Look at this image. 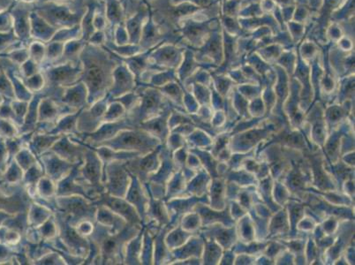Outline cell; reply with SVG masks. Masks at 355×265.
Masks as SVG:
<instances>
[{
    "label": "cell",
    "instance_id": "obj_1",
    "mask_svg": "<svg viewBox=\"0 0 355 265\" xmlns=\"http://www.w3.org/2000/svg\"><path fill=\"white\" fill-rule=\"evenodd\" d=\"M157 139L140 128L124 129L114 138L98 146H105L117 151H128L145 155L157 148ZM95 147V148H96Z\"/></svg>",
    "mask_w": 355,
    "mask_h": 265
},
{
    "label": "cell",
    "instance_id": "obj_13",
    "mask_svg": "<svg viewBox=\"0 0 355 265\" xmlns=\"http://www.w3.org/2000/svg\"><path fill=\"white\" fill-rule=\"evenodd\" d=\"M40 236L42 238L48 239L51 240L56 236L58 225L56 221L50 218L47 221H45L43 225L40 226Z\"/></svg>",
    "mask_w": 355,
    "mask_h": 265
},
{
    "label": "cell",
    "instance_id": "obj_6",
    "mask_svg": "<svg viewBox=\"0 0 355 265\" xmlns=\"http://www.w3.org/2000/svg\"><path fill=\"white\" fill-rule=\"evenodd\" d=\"M107 102L105 100H100V102L96 103L94 106L83 112H80L78 119H77V130L80 134H87L96 130L104 118L106 109H107Z\"/></svg>",
    "mask_w": 355,
    "mask_h": 265
},
{
    "label": "cell",
    "instance_id": "obj_12",
    "mask_svg": "<svg viewBox=\"0 0 355 265\" xmlns=\"http://www.w3.org/2000/svg\"><path fill=\"white\" fill-rule=\"evenodd\" d=\"M37 193L43 200L51 199L56 195V185L49 177L43 176L37 183Z\"/></svg>",
    "mask_w": 355,
    "mask_h": 265
},
{
    "label": "cell",
    "instance_id": "obj_3",
    "mask_svg": "<svg viewBox=\"0 0 355 265\" xmlns=\"http://www.w3.org/2000/svg\"><path fill=\"white\" fill-rule=\"evenodd\" d=\"M127 161H112L105 164V191L111 196L125 198L131 178L125 166Z\"/></svg>",
    "mask_w": 355,
    "mask_h": 265
},
{
    "label": "cell",
    "instance_id": "obj_5",
    "mask_svg": "<svg viewBox=\"0 0 355 265\" xmlns=\"http://www.w3.org/2000/svg\"><path fill=\"white\" fill-rule=\"evenodd\" d=\"M89 148L80 143L71 140L69 135H63L51 148V151L62 160L72 164L82 163Z\"/></svg>",
    "mask_w": 355,
    "mask_h": 265
},
{
    "label": "cell",
    "instance_id": "obj_10",
    "mask_svg": "<svg viewBox=\"0 0 355 265\" xmlns=\"http://www.w3.org/2000/svg\"><path fill=\"white\" fill-rule=\"evenodd\" d=\"M62 135H53L51 132H35L28 141V148L35 156L40 157L46 151H50Z\"/></svg>",
    "mask_w": 355,
    "mask_h": 265
},
{
    "label": "cell",
    "instance_id": "obj_11",
    "mask_svg": "<svg viewBox=\"0 0 355 265\" xmlns=\"http://www.w3.org/2000/svg\"><path fill=\"white\" fill-rule=\"evenodd\" d=\"M28 224L31 225L32 228H40L47 221L51 216V210L46 206L32 203L28 209Z\"/></svg>",
    "mask_w": 355,
    "mask_h": 265
},
{
    "label": "cell",
    "instance_id": "obj_8",
    "mask_svg": "<svg viewBox=\"0 0 355 265\" xmlns=\"http://www.w3.org/2000/svg\"><path fill=\"white\" fill-rule=\"evenodd\" d=\"M129 173L137 176L139 180H143L148 177V174L157 171L158 166L157 153L156 151H151V153L140 155L137 157L133 158L125 162Z\"/></svg>",
    "mask_w": 355,
    "mask_h": 265
},
{
    "label": "cell",
    "instance_id": "obj_2",
    "mask_svg": "<svg viewBox=\"0 0 355 265\" xmlns=\"http://www.w3.org/2000/svg\"><path fill=\"white\" fill-rule=\"evenodd\" d=\"M76 180L86 189L99 198L105 193V184L103 180V161L96 153V150L87 151L83 163L77 171Z\"/></svg>",
    "mask_w": 355,
    "mask_h": 265
},
{
    "label": "cell",
    "instance_id": "obj_4",
    "mask_svg": "<svg viewBox=\"0 0 355 265\" xmlns=\"http://www.w3.org/2000/svg\"><path fill=\"white\" fill-rule=\"evenodd\" d=\"M93 203H94L96 206L102 205L111 210L115 214L123 219L128 224L141 225V219L137 209L125 198L104 193L99 196V198L96 200V201Z\"/></svg>",
    "mask_w": 355,
    "mask_h": 265
},
{
    "label": "cell",
    "instance_id": "obj_9",
    "mask_svg": "<svg viewBox=\"0 0 355 265\" xmlns=\"http://www.w3.org/2000/svg\"><path fill=\"white\" fill-rule=\"evenodd\" d=\"M141 180L137 176H132L130 185H129L125 199L137 209L141 219H144V215L146 214V207L148 205H147L146 196L141 189Z\"/></svg>",
    "mask_w": 355,
    "mask_h": 265
},
{
    "label": "cell",
    "instance_id": "obj_7",
    "mask_svg": "<svg viewBox=\"0 0 355 265\" xmlns=\"http://www.w3.org/2000/svg\"><path fill=\"white\" fill-rule=\"evenodd\" d=\"M40 157L45 174L54 182H60L62 180L77 164L67 162L51 150L41 155Z\"/></svg>",
    "mask_w": 355,
    "mask_h": 265
}]
</instances>
